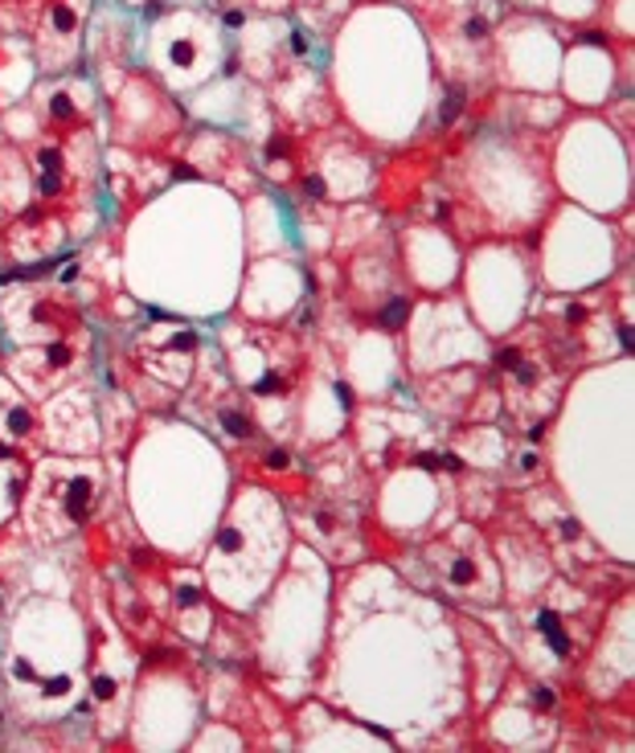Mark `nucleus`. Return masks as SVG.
<instances>
[{"instance_id": "obj_1", "label": "nucleus", "mask_w": 635, "mask_h": 753, "mask_svg": "<svg viewBox=\"0 0 635 753\" xmlns=\"http://www.w3.org/2000/svg\"><path fill=\"white\" fill-rule=\"evenodd\" d=\"M562 361H566V352L553 344V336L546 328H525L497 352V368L504 377V402L516 418H546L558 405V393L566 386Z\"/></svg>"}, {"instance_id": "obj_11", "label": "nucleus", "mask_w": 635, "mask_h": 753, "mask_svg": "<svg viewBox=\"0 0 635 753\" xmlns=\"http://www.w3.org/2000/svg\"><path fill=\"white\" fill-rule=\"evenodd\" d=\"M267 467H271V471H288V467H292V454H288V451H271V454H267Z\"/></svg>"}, {"instance_id": "obj_13", "label": "nucleus", "mask_w": 635, "mask_h": 753, "mask_svg": "<svg viewBox=\"0 0 635 753\" xmlns=\"http://www.w3.org/2000/svg\"><path fill=\"white\" fill-rule=\"evenodd\" d=\"M0 251H4V238H0Z\"/></svg>"}, {"instance_id": "obj_6", "label": "nucleus", "mask_w": 635, "mask_h": 753, "mask_svg": "<svg viewBox=\"0 0 635 753\" xmlns=\"http://www.w3.org/2000/svg\"><path fill=\"white\" fill-rule=\"evenodd\" d=\"M34 184L41 205H53L58 197H66L70 189V165H66V148L58 139H41L34 151Z\"/></svg>"}, {"instance_id": "obj_4", "label": "nucleus", "mask_w": 635, "mask_h": 753, "mask_svg": "<svg viewBox=\"0 0 635 753\" xmlns=\"http://www.w3.org/2000/svg\"><path fill=\"white\" fill-rule=\"evenodd\" d=\"M41 107H46V127H50L53 135H78L83 132V123L90 119L95 90H90L83 78H66V83L53 86Z\"/></svg>"}, {"instance_id": "obj_7", "label": "nucleus", "mask_w": 635, "mask_h": 753, "mask_svg": "<svg viewBox=\"0 0 635 753\" xmlns=\"http://www.w3.org/2000/svg\"><path fill=\"white\" fill-rule=\"evenodd\" d=\"M78 25H83V9L78 0H53L41 17V34H37V46L46 50L50 41L62 46V66L74 58V46H78Z\"/></svg>"}, {"instance_id": "obj_10", "label": "nucleus", "mask_w": 635, "mask_h": 753, "mask_svg": "<svg viewBox=\"0 0 635 753\" xmlns=\"http://www.w3.org/2000/svg\"><path fill=\"white\" fill-rule=\"evenodd\" d=\"M533 627H537V635H541L553 647V655H562V659H566V655H570V635H566V622H562V615H558L553 606H537Z\"/></svg>"}, {"instance_id": "obj_3", "label": "nucleus", "mask_w": 635, "mask_h": 753, "mask_svg": "<svg viewBox=\"0 0 635 753\" xmlns=\"http://www.w3.org/2000/svg\"><path fill=\"white\" fill-rule=\"evenodd\" d=\"M430 566L439 570V582H443L451 594H467V598H476V594H492V578H488V570H484V552L476 557V552H464L455 549V545H435L430 549Z\"/></svg>"}, {"instance_id": "obj_12", "label": "nucleus", "mask_w": 635, "mask_h": 753, "mask_svg": "<svg viewBox=\"0 0 635 753\" xmlns=\"http://www.w3.org/2000/svg\"><path fill=\"white\" fill-rule=\"evenodd\" d=\"M262 9H288V0H258Z\"/></svg>"}, {"instance_id": "obj_8", "label": "nucleus", "mask_w": 635, "mask_h": 753, "mask_svg": "<svg viewBox=\"0 0 635 753\" xmlns=\"http://www.w3.org/2000/svg\"><path fill=\"white\" fill-rule=\"evenodd\" d=\"M262 168H267V177H276V181H295V177L304 172V144H300V135L279 127V132L267 139V148H262Z\"/></svg>"}, {"instance_id": "obj_5", "label": "nucleus", "mask_w": 635, "mask_h": 753, "mask_svg": "<svg viewBox=\"0 0 635 753\" xmlns=\"http://www.w3.org/2000/svg\"><path fill=\"white\" fill-rule=\"evenodd\" d=\"M209 62V41L202 29H169V37L160 41V66L176 74V78H202Z\"/></svg>"}, {"instance_id": "obj_9", "label": "nucleus", "mask_w": 635, "mask_h": 753, "mask_svg": "<svg viewBox=\"0 0 635 753\" xmlns=\"http://www.w3.org/2000/svg\"><path fill=\"white\" fill-rule=\"evenodd\" d=\"M0 435L9 438V442L29 447L37 438V414L21 398H0Z\"/></svg>"}, {"instance_id": "obj_2", "label": "nucleus", "mask_w": 635, "mask_h": 753, "mask_svg": "<svg viewBox=\"0 0 635 753\" xmlns=\"http://www.w3.org/2000/svg\"><path fill=\"white\" fill-rule=\"evenodd\" d=\"M95 503H99L95 463H50L37 475L34 529L41 536H66L90 520Z\"/></svg>"}]
</instances>
